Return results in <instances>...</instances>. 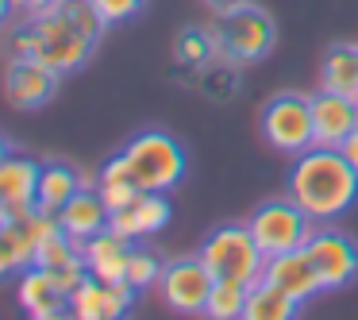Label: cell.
I'll list each match as a JSON object with an SVG mask.
<instances>
[{"instance_id": "3", "label": "cell", "mask_w": 358, "mask_h": 320, "mask_svg": "<svg viewBox=\"0 0 358 320\" xmlns=\"http://www.w3.org/2000/svg\"><path fill=\"white\" fill-rule=\"evenodd\" d=\"M127 174L139 189L150 193H170L181 178H185V151L178 147V139H170L166 132H143L127 143L124 151Z\"/></svg>"}, {"instance_id": "29", "label": "cell", "mask_w": 358, "mask_h": 320, "mask_svg": "<svg viewBox=\"0 0 358 320\" xmlns=\"http://www.w3.org/2000/svg\"><path fill=\"white\" fill-rule=\"evenodd\" d=\"M20 12H27V16H35V12H47V8H55L58 0H12Z\"/></svg>"}, {"instance_id": "9", "label": "cell", "mask_w": 358, "mask_h": 320, "mask_svg": "<svg viewBox=\"0 0 358 320\" xmlns=\"http://www.w3.org/2000/svg\"><path fill=\"white\" fill-rule=\"evenodd\" d=\"M304 251H308L324 289H343L347 281L358 278V243L347 239L343 232H312Z\"/></svg>"}, {"instance_id": "10", "label": "cell", "mask_w": 358, "mask_h": 320, "mask_svg": "<svg viewBox=\"0 0 358 320\" xmlns=\"http://www.w3.org/2000/svg\"><path fill=\"white\" fill-rule=\"evenodd\" d=\"M139 289L131 281H104V278H93L89 274L70 297V316L78 320H116L124 312H131Z\"/></svg>"}, {"instance_id": "32", "label": "cell", "mask_w": 358, "mask_h": 320, "mask_svg": "<svg viewBox=\"0 0 358 320\" xmlns=\"http://www.w3.org/2000/svg\"><path fill=\"white\" fill-rule=\"evenodd\" d=\"M16 8V4H12V0H0V24H8V12Z\"/></svg>"}, {"instance_id": "15", "label": "cell", "mask_w": 358, "mask_h": 320, "mask_svg": "<svg viewBox=\"0 0 358 320\" xmlns=\"http://www.w3.org/2000/svg\"><path fill=\"white\" fill-rule=\"evenodd\" d=\"M166 224H170V201H166V193H150V189H143L131 204H124V209H116L108 216L112 232L127 235L131 243L158 235Z\"/></svg>"}, {"instance_id": "26", "label": "cell", "mask_w": 358, "mask_h": 320, "mask_svg": "<svg viewBox=\"0 0 358 320\" xmlns=\"http://www.w3.org/2000/svg\"><path fill=\"white\" fill-rule=\"evenodd\" d=\"M162 258L155 255L150 247H139V243H131V255H127V274L124 281H131L135 289H147V286H158V278H162Z\"/></svg>"}, {"instance_id": "7", "label": "cell", "mask_w": 358, "mask_h": 320, "mask_svg": "<svg viewBox=\"0 0 358 320\" xmlns=\"http://www.w3.org/2000/svg\"><path fill=\"white\" fill-rule=\"evenodd\" d=\"M262 135H266L270 147L285 151V155H301V151L316 147V132H312V97L278 93L262 109Z\"/></svg>"}, {"instance_id": "2", "label": "cell", "mask_w": 358, "mask_h": 320, "mask_svg": "<svg viewBox=\"0 0 358 320\" xmlns=\"http://www.w3.org/2000/svg\"><path fill=\"white\" fill-rule=\"evenodd\" d=\"M93 47L96 39L81 32L58 4L47 12H35L8 43L12 58H35V62L50 66L55 74H70L78 66H85Z\"/></svg>"}, {"instance_id": "23", "label": "cell", "mask_w": 358, "mask_h": 320, "mask_svg": "<svg viewBox=\"0 0 358 320\" xmlns=\"http://www.w3.org/2000/svg\"><path fill=\"white\" fill-rule=\"evenodd\" d=\"M247 289L243 281H231V278H216L208 293V305H204V316L212 320H239L247 312Z\"/></svg>"}, {"instance_id": "4", "label": "cell", "mask_w": 358, "mask_h": 320, "mask_svg": "<svg viewBox=\"0 0 358 320\" xmlns=\"http://www.w3.org/2000/svg\"><path fill=\"white\" fill-rule=\"evenodd\" d=\"M212 39H216L220 58L243 66V62H258V58L270 55L278 32H273L270 12L255 8L247 0V4H239L231 12H220L216 24H212Z\"/></svg>"}, {"instance_id": "18", "label": "cell", "mask_w": 358, "mask_h": 320, "mask_svg": "<svg viewBox=\"0 0 358 320\" xmlns=\"http://www.w3.org/2000/svg\"><path fill=\"white\" fill-rule=\"evenodd\" d=\"M81 189V178L62 162H47L39 170V189H35V204L43 212H62V204Z\"/></svg>"}, {"instance_id": "19", "label": "cell", "mask_w": 358, "mask_h": 320, "mask_svg": "<svg viewBox=\"0 0 358 320\" xmlns=\"http://www.w3.org/2000/svg\"><path fill=\"white\" fill-rule=\"evenodd\" d=\"M39 162L24 155H8L0 162V201H35L39 189Z\"/></svg>"}, {"instance_id": "27", "label": "cell", "mask_w": 358, "mask_h": 320, "mask_svg": "<svg viewBox=\"0 0 358 320\" xmlns=\"http://www.w3.org/2000/svg\"><path fill=\"white\" fill-rule=\"evenodd\" d=\"M101 197H104V204H108V212H116V209H124V204H131L135 197L143 193L135 181H124V178H116V181H101Z\"/></svg>"}, {"instance_id": "22", "label": "cell", "mask_w": 358, "mask_h": 320, "mask_svg": "<svg viewBox=\"0 0 358 320\" xmlns=\"http://www.w3.org/2000/svg\"><path fill=\"white\" fill-rule=\"evenodd\" d=\"M35 263V239L24 224H0V274L27 270Z\"/></svg>"}, {"instance_id": "14", "label": "cell", "mask_w": 358, "mask_h": 320, "mask_svg": "<svg viewBox=\"0 0 358 320\" xmlns=\"http://www.w3.org/2000/svg\"><path fill=\"white\" fill-rule=\"evenodd\" d=\"M20 305H24L27 316L35 320H55V316H70V293L58 286L55 270L47 266H27L24 278H20V289H16Z\"/></svg>"}, {"instance_id": "31", "label": "cell", "mask_w": 358, "mask_h": 320, "mask_svg": "<svg viewBox=\"0 0 358 320\" xmlns=\"http://www.w3.org/2000/svg\"><path fill=\"white\" fill-rule=\"evenodd\" d=\"M204 4L220 16V12H231V8H239V4H247V0H204Z\"/></svg>"}, {"instance_id": "1", "label": "cell", "mask_w": 358, "mask_h": 320, "mask_svg": "<svg viewBox=\"0 0 358 320\" xmlns=\"http://www.w3.org/2000/svg\"><path fill=\"white\" fill-rule=\"evenodd\" d=\"M289 197L312 220H335L358 201V170L339 147H308L289 174Z\"/></svg>"}, {"instance_id": "24", "label": "cell", "mask_w": 358, "mask_h": 320, "mask_svg": "<svg viewBox=\"0 0 358 320\" xmlns=\"http://www.w3.org/2000/svg\"><path fill=\"white\" fill-rule=\"evenodd\" d=\"M178 58L181 66H189V70L201 74L208 62H216L220 50H216V39H212V32H196V27H185V32L178 35Z\"/></svg>"}, {"instance_id": "12", "label": "cell", "mask_w": 358, "mask_h": 320, "mask_svg": "<svg viewBox=\"0 0 358 320\" xmlns=\"http://www.w3.org/2000/svg\"><path fill=\"white\" fill-rule=\"evenodd\" d=\"M358 127V101L335 89H320L312 97V132L316 147H343L347 135Z\"/></svg>"}, {"instance_id": "28", "label": "cell", "mask_w": 358, "mask_h": 320, "mask_svg": "<svg viewBox=\"0 0 358 320\" xmlns=\"http://www.w3.org/2000/svg\"><path fill=\"white\" fill-rule=\"evenodd\" d=\"M93 8L101 12L104 24H124V20H131L135 12L143 8V0H93Z\"/></svg>"}, {"instance_id": "11", "label": "cell", "mask_w": 358, "mask_h": 320, "mask_svg": "<svg viewBox=\"0 0 358 320\" xmlns=\"http://www.w3.org/2000/svg\"><path fill=\"white\" fill-rule=\"evenodd\" d=\"M58 78L62 74H55L35 58H12V66L4 70V101L16 109H39L58 93Z\"/></svg>"}, {"instance_id": "30", "label": "cell", "mask_w": 358, "mask_h": 320, "mask_svg": "<svg viewBox=\"0 0 358 320\" xmlns=\"http://www.w3.org/2000/svg\"><path fill=\"white\" fill-rule=\"evenodd\" d=\"M339 151H343V155L350 158V166H355V170H358V127H355V132L347 135V143H343Z\"/></svg>"}, {"instance_id": "21", "label": "cell", "mask_w": 358, "mask_h": 320, "mask_svg": "<svg viewBox=\"0 0 358 320\" xmlns=\"http://www.w3.org/2000/svg\"><path fill=\"white\" fill-rule=\"evenodd\" d=\"M324 89H335V93H347V97L358 101V47L339 43V47L327 50V58H324Z\"/></svg>"}, {"instance_id": "25", "label": "cell", "mask_w": 358, "mask_h": 320, "mask_svg": "<svg viewBox=\"0 0 358 320\" xmlns=\"http://www.w3.org/2000/svg\"><path fill=\"white\" fill-rule=\"evenodd\" d=\"M81 258V243L70 239L66 232H55L35 247V266H47V270H62V266L78 263Z\"/></svg>"}, {"instance_id": "5", "label": "cell", "mask_w": 358, "mask_h": 320, "mask_svg": "<svg viewBox=\"0 0 358 320\" xmlns=\"http://www.w3.org/2000/svg\"><path fill=\"white\" fill-rule=\"evenodd\" d=\"M201 263L208 266L216 278H231V281H243V286H255L262 281V270H266V255L262 247L255 243L250 235V224H224L201 243Z\"/></svg>"}, {"instance_id": "6", "label": "cell", "mask_w": 358, "mask_h": 320, "mask_svg": "<svg viewBox=\"0 0 358 320\" xmlns=\"http://www.w3.org/2000/svg\"><path fill=\"white\" fill-rule=\"evenodd\" d=\"M312 232H316V220H312L293 197L262 204V209L250 216V235H255V243L262 247L266 258L304 247V243L312 239Z\"/></svg>"}, {"instance_id": "16", "label": "cell", "mask_w": 358, "mask_h": 320, "mask_svg": "<svg viewBox=\"0 0 358 320\" xmlns=\"http://www.w3.org/2000/svg\"><path fill=\"white\" fill-rule=\"evenodd\" d=\"M108 216H112V212H108V204H104L101 189L81 186L78 193L62 204L58 224H62V232L70 235V239L85 243V239H93V235H101L104 228H108Z\"/></svg>"}, {"instance_id": "33", "label": "cell", "mask_w": 358, "mask_h": 320, "mask_svg": "<svg viewBox=\"0 0 358 320\" xmlns=\"http://www.w3.org/2000/svg\"><path fill=\"white\" fill-rule=\"evenodd\" d=\"M8 158V143H4V135H0V162Z\"/></svg>"}, {"instance_id": "17", "label": "cell", "mask_w": 358, "mask_h": 320, "mask_svg": "<svg viewBox=\"0 0 358 320\" xmlns=\"http://www.w3.org/2000/svg\"><path fill=\"white\" fill-rule=\"evenodd\" d=\"M127 255H131V239L112 232V228H104L101 235L81 243V258H85L89 274H93V278H104V281H124Z\"/></svg>"}, {"instance_id": "8", "label": "cell", "mask_w": 358, "mask_h": 320, "mask_svg": "<svg viewBox=\"0 0 358 320\" xmlns=\"http://www.w3.org/2000/svg\"><path fill=\"white\" fill-rule=\"evenodd\" d=\"M212 286H216V274L201 263V255L173 258V263L162 266V278H158V289H162L166 305L178 312H204Z\"/></svg>"}, {"instance_id": "20", "label": "cell", "mask_w": 358, "mask_h": 320, "mask_svg": "<svg viewBox=\"0 0 358 320\" xmlns=\"http://www.w3.org/2000/svg\"><path fill=\"white\" fill-rule=\"evenodd\" d=\"M296 309H301V305H296L285 289H278L273 281L262 278L247 289V312H243V316L247 320H289V316H296Z\"/></svg>"}, {"instance_id": "13", "label": "cell", "mask_w": 358, "mask_h": 320, "mask_svg": "<svg viewBox=\"0 0 358 320\" xmlns=\"http://www.w3.org/2000/svg\"><path fill=\"white\" fill-rule=\"evenodd\" d=\"M266 281H273L278 289H285L296 305L312 301L316 293H324V281H320L316 266H312L308 251L296 247V251H285V255H270L266 258V270H262Z\"/></svg>"}]
</instances>
